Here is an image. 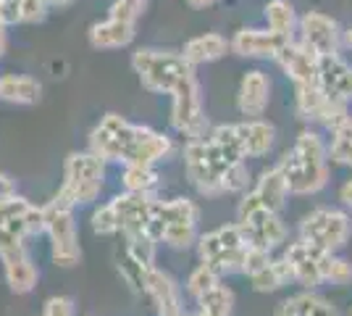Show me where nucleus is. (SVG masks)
I'll return each mask as SVG.
<instances>
[{
	"instance_id": "obj_1",
	"label": "nucleus",
	"mask_w": 352,
	"mask_h": 316,
	"mask_svg": "<svg viewBox=\"0 0 352 316\" xmlns=\"http://www.w3.org/2000/svg\"><path fill=\"white\" fill-rule=\"evenodd\" d=\"M329 148L316 132H302L294 148L279 161V171L287 180V187L294 196H310L326 187L329 182Z\"/></svg>"
},
{
	"instance_id": "obj_2",
	"label": "nucleus",
	"mask_w": 352,
	"mask_h": 316,
	"mask_svg": "<svg viewBox=\"0 0 352 316\" xmlns=\"http://www.w3.org/2000/svg\"><path fill=\"white\" fill-rule=\"evenodd\" d=\"M134 72L140 74L142 85L150 92H166L174 95V90L195 74V66L184 61L182 53H168V50H137L132 56Z\"/></svg>"
},
{
	"instance_id": "obj_3",
	"label": "nucleus",
	"mask_w": 352,
	"mask_h": 316,
	"mask_svg": "<svg viewBox=\"0 0 352 316\" xmlns=\"http://www.w3.org/2000/svg\"><path fill=\"white\" fill-rule=\"evenodd\" d=\"M234 164H239V161L226 158L210 140H190V145L184 148L187 177L203 196H221L223 193V177Z\"/></svg>"
},
{
	"instance_id": "obj_4",
	"label": "nucleus",
	"mask_w": 352,
	"mask_h": 316,
	"mask_svg": "<svg viewBox=\"0 0 352 316\" xmlns=\"http://www.w3.org/2000/svg\"><path fill=\"white\" fill-rule=\"evenodd\" d=\"M100 187H103V158H98L95 153H72L66 161V182L53 200H58L66 209L85 206L98 198Z\"/></svg>"
},
{
	"instance_id": "obj_5",
	"label": "nucleus",
	"mask_w": 352,
	"mask_h": 316,
	"mask_svg": "<svg viewBox=\"0 0 352 316\" xmlns=\"http://www.w3.org/2000/svg\"><path fill=\"white\" fill-rule=\"evenodd\" d=\"M142 129L145 127L129 124L118 114H108L89 135V153H95L103 161H124V164H129L137 145H140Z\"/></svg>"
},
{
	"instance_id": "obj_6",
	"label": "nucleus",
	"mask_w": 352,
	"mask_h": 316,
	"mask_svg": "<svg viewBox=\"0 0 352 316\" xmlns=\"http://www.w3.org/2000/svg\"><path fill=\"white\" fill-rule=\"evenodd\" d=\"M45 232V209L32 206L27 198L14 196L0 209V253L24 248L27 235Z\"/></svg>"
},
{
	"instance_id": "obj_7",
	"label": "nucleus",
	"mask_w": 352,
	"mask_h": 316,
	"mask_svg": "<svg viewBox=\"0 0 352 316\" xmlns=\"http://www.w3.org/2000/svg\"><path fill=\"white\" fill-rule=\"evenodd\" d=\"M352 235V219L337 209H316L302 219V240L334 253L344 248Z\"/></svg>"
},
{
	"instance_id": "obj_8",
	"label": "nucleus",
	"mask_w": 352,
	"mask_h": 316,
	"mask_svg": "<svg viewBox=\"0 0 352 316\" xmlns=\"http://www.w3.org/2000/svg\"><path fill=\"white\" fill-rule=\"evenodd\" d=\"M45 232L50 235V242H53V261L63 269L76 266L82 251L76 242V222H74L72 209L60 206L58 200H50L45 206Z\"/></svg>"
},
{
	"instance_id": "obj_9",
	"label": "nucleus",
	"mask_w": 352,
	"mask_h": 316,
	"mask_svg": "<svg viewBox=\"0 0 352 316\" xmlns=\"http://www.w3.org/2000/svg\"><path fill=\"white\" fill-rule=\"evenodd\" d=\"M171 124L176 132L187 135L190 140H200L206 135V108H203V95H200V85L197 76H187L179 87L174 90V108H171Z\"/></svg>"
},
{
	"instance_id": "obj_10",
	"label": "nucleus",
	"mask_w": 352,
	"mask_h": 316,
	"mask_svg": "<svg viewBox=\"0 0 352 316\" xmlns=\"http://www.w3.org/2000/svg\"><path fill=\"white\" fill-rule=\"evenodd\" d=\"M287 196H289L287 180H284V174L279 171V166H274V169H268L263 177L258 180L255 190L245 196V200L239 203L236 213H239V219L258 209H268L274 211V213H279L284 209V203H287Z\"/></svg>"
},
{
	"instance_id": "obj_11",
	"label": "nucleus",
	"mask_w": 352,
	"mask_h": 316,
	"mask_svg": "<svg viewBox=\"0 0 352 316\" xmlns=\"http://www.w3.org/2000/svg\"><path fill=\"white\" fill-rule=\"evenodd\" d=\"M284 258H287V264L292 269L294 282H300L308 290L323 285V264L329 258V251H321V248L310 245L308 240H300L287 248Z\"/></svg>"
},
{
	"instance_id": "obj_12",
	"label": "nucleus",
	"mask_w": 352,
	"mask_h": 316,
	"mask_svg": "<svg viewBox=\"0 0 352 316\" xmlns=\"http://www.w3.org/2000/svg\"><path fill=\"white\" fill-rule=\"evenodd\" d=\"M239 227L245 232V240L250 245H255V248H263V251L276 248L287 238V227L281 224L279 213H274L268 209H258L248 213V216H242Z\"/></svg>"
},
{
	"instance_id": "obj_13",
	"label": "nucleus",
	"mask_w": 352,
	"mask_h": 316,
	"mask_svg": "<svg viewBox=\"0 0 352 316\" xmlns=\"http://www.w3.org/2000/svg\"><path fill=\"white\" fill-rule=\"evenodd\" d=\"M111 206L116 211L121 232L126 238H132V235H145L155 200L150 198V193H124V196L113 198Z\"/></svg>"
},
{
	"instance_id": "obj_14",
	"label": "nucleus",
	"mask_w": 352,
	"mask_h": 316,
	"mask_svg": "<svg viewBox=\"0 0 352 316\" xmlns=\"http://www.w3.org/2000/svg\"><path fill=\"white\" fill-rule=\"evenodd\" d=\"M279 66L287 72V76H292L294 85H316L318 82V63L321 56L305 43H287L279 50Z\"/></svg>"
},
{
	"instance_id": "obj_15",
	"label": "nucleus",
	"mask_w": 352,
	"mask_h": 316,
	"mask_svg": "<svg viewBox=\"0 0 352 316\" xmlns=\"http://www.w3.org/2000/svg\"><path fill=\"white\" fill-rule=\"evenodd\" d=\"M318 85L329 98L352 101V66L339 53H326L318 63Z\"/></svg>"
},
{
	"instance_id": "obj_16",
	"label": "nucleus",
	"mask_w": 352,
	"mask_h": 316,
	"mask_svg": "<svg viewBox=\"0 0 352 316\" xmlns=\"http://www.w3.org/2000/svg\"><path fill=\"white\" fill-rule=\"evenodd\" d=\"M289 40L271 30H239L229 43L236 56L245 59H276Z\"/></svg>"
},
{
	"instance_id": "obj_17",
	"label": "nucleus",
	"mask_w": 352,
	"mask_h": 316,
	"mask_svg": "<svg viewBox=\"0 0 352 316\" xmlns=\"http://www.w3.org/2000/svg\"><path fill=\"white\" fill-rule=\"evenodd\" d=\"M300 32H302V43L313 48L318 56L337 53L339 27L331 16L318 14V11H308L300 19Z\"/></svg>"
},
{
	"instance_id": "obj_18",
	"label": "nucleus",
	"mask_w": 352,
	"mask_h": 316,
	"mask_svg": "<svg viewBox=\"0 0 352 316\" xmlns=\"http://www.w3.org/2000/svg\"><path fill=\"white\" fill-rule=\"evenodd\" d=\"M200 248V258L203 264H208L210 269H216L219 274H232V271H242V261L248 253L250 245L245 248H232V245H223L219 238V232H208L197 242Z\"/></svg>"
},
{
	"instance_id": "obj_19",
	"label": "nucleus",
	"mask_w": 352,
	"mask_h": 316,
	"mask_svg": "<svg viewBox=\"0 0 352 316\" xmlns=\"http://www.w3.org/2000/svg\"><path fill=\"white\" fill-rule=\"evenodd\" d=\"M3 258V269H6V280H8V287L24 295L30 293L32 287L37 285V266L32 264L27 248H16V251H8V253H0Z\"/></svg>"
},
{
	"instance_id": "obj_20",
	"label": "nucleus",
	"mask_w": 352,
	"mask_h": 316,
	"mask_svg": "<svg viewBox=\"0 0 352 316\" xmlns=\"http://www.w3.org/2000/svg\"><path fill=\"white\" fill-rule=\"evenodd\" d=\"M271 98V82L263 72H248L239 82V111L250 116V119H258L263 116L265 105Z\"/></svg>"
},
{
	"instance_id": "obj_21",
	"label": "nucleus",
	"mask_w": 352,
	"mask_h": 316,
	"mask_svg": "<svg viewBox=\"0 0 352 316\" xmlns=\"http://www.w3.org/2000/svg\"><path fill=\"white\" fill-rule=\"evenodd\" d=\"M147 295L158 306V316H187L179 301V287L171 280V274L161 269H153L147 277Z\"/></svg>"
},
{
	"instance_id": "obj_22",
	"label": "nucleus",
	"mask_w": 352,
	"mask_h": 316,
	"mask_svg": "<svg viewBox=\"0 0 352 316\" xmlns=\"http://www.w3.org/2000/svg\"><path fill=\"white\" fill-rule=\"evenodd\" d=\"M43 85L24 74H3L0 76V101L16 105H32L40 101Z\"/></svg>"
},
{
	"instance_id": "obj_23",
	"label": "nucleus",
	"mask_w": 352,
	"mask_h": 316,
	"mask_svg": "<svg viewBox=\"0 0 352 316\" xmlns=\"http://www.w3.org/2000/svg\"><path fill=\"white\" fill-rule=\"evenodd\" d=\"M229 48L232 45H229L221 34L208 32V34H200V37H192L190 43L184 45V50H182V56H184L187 63L197 66V63H210V61L223 59Z\"/></svg>"
},
{
	"instance_id": "obj_24",
	"label": "nucleus",
	"mask_w": 352,
	"mask_h": 316,
	"mask_svg": "<svg viewBox=\"0 0 352 316\" xmlns=\"http://www.w3.org/2000/svg\"><path fill=\"white\" fill-rule=\"evenodd\" d=\"M134 40V24H124L118 19H108L100 21L89 30V43L92 48L100 50H111V48H124Z\"/></svg>"
},
{
	"instance_id": "obj_25",
	"label": "nucleus",
	"mask_w": 352,
	"mask_h": 316,
	"mask_svg": "<svg viewBox=\"0 0 352 316\" xmlns=\"http://www.w3.org/2000/svg\"><path fill=\"white\" fill-rule=\"evenodd\" d=\"M274 316H339V314L329 301H323V298L313 295V293H302V295H294L289 301L279 303Z\"/></svg>"
},
{
	"instance_id": "obj_26",
	"label": "nucleus",
	"mask_w": 352,
	"mask_h": 316,
	"mask_svg": "<svg viewBox=\"0 0 352 316\" xmlns=\"http://www.w3.org/2000/svg\"><path fill=\"white\" fill-rule=\"evenodd\" d=\"M210 143L219 148L226 158L232 161H245L248 158V145H245V127L242 124H221L210 132Z\"/></svg>"
},
{
	"instance_id": "obj_27",
	"label": "nucleus",
	"mask_w": 352,
	"mask_h": 316,
	"mask_svg": "<svg viewBox=\"0 0 352 316\" xmlns=\"http://www.w3.org/2000/svg\"><path fill=\"white\" fill-rule=\"evenodd\" d=\"M250 280H252V287L258 293H271V290H279L287 282H292L294 277L289 264H287V258H276V261H268L261 271H255Z\"/></svg>"
},
{
	"instance_id": "obj_28",
	"label": "nucleus",
	"mask_w": 352,
	"mask_h": 316,
	"mask_svg": "<svg viewBox=\"0 0 352 316\" xmlns=\"http://www.w3.org/2000/svg\"><path fill=\"white\" fill-rule=\"evenodd\" d=\"M245 127V145H248V156L250 158H258V156H265V153L274 148V137H276V129L274 124L261 119H252Z\"/></svg>"
},
{
	"instance_id": "obj_29",
	"label": "nucleus",
	"mask_w": 352,
	"mask_h": 316,
	"mask_svg": "<svg viewBox=\"0 0 352 316\" xmlns=\"http://www.w3.org/2000/svg\"><path fill=\"white\" fill-rule=\"evenodd\" d=\"M265 21H268V30L292 40L294 24H297V16H294V6L289 0H271L265 6Z\"/></svg>"
},
{
	"instance_id": "obj_30",
	"label": "nucleus",
	"mask_w": 352,
	"mask_h": 316,
	"mask_svg": "<svg viewBox=\"0 0 352 316\" xmlns=\"http://www.w3.org/2000/svg\"><path fill=\"white\" fill-rule=\"evenodd\" d=\"M197 303H200L197 316H232L234 293L226 285H216L213 290H208L206 295H200Z\"/></svg>"
},
{
	"instance_id": "obj_31",
	"label": "nucleus",
	"mask_w": 352,
	"mask_h": 316,
	"mask_svg": "<svg viewBox=\"0 0 352 316\" xmlns=\"http://www.w3.org/2000/svg\"><path fill=\"white\" fill-rule=\"evenodd\" d=\"M118 261V271H121V277L126 280V285L132 287V290H137V293H145L147 290V277H150V266H145L142 261H137V258L129 253V248L124 245V251L116 256Z\"/></svg>"
},
{
	"instance_id": "obj_32",
	"label": "nucleus",
	"mask_w": 352,
	"mask_h": 316,
	"mask_svg": "<svg viewBox=\"0 0 352 316\" xmlns=\"http://www.w3.org/2000/svg\"><path fill=\"white\" fill-rule=\"evenodd\" d=\"M326 148H329V158L331 161L352 169V119L339 124L337 129H331V143Z\"/></svg>"
},
{
	"instance_id": "obj_33",
	"label": "nucleus",
	"mask_w": 352,
	"mask_h": 316,
	"mask_svg": "<svg viewBox=\"0 0 352 316\" xmlns=\"http://www.w3.org/2000/svg\"><path fill=\"white\" fill-rule=\"evenodd\" d=\"M326 92L321 90V85H297V111L302 119H318L323 103H326Z\"/></svg>"
},
{
	"instance_id": "obj_34",
	"label": "nucleus",
	"mask_w": 352,
	"mask_h": 316,
	"mask_svg": "<svg viewBox=\"0 0 352 316\" xmlns=\"http://www.w3.org/2000/svg\"><path fill=\"white\" fill-rule=\"evenodd\" d=\"M155 185H158V174L150 166L126 164V171H124V187H126V193H150Z\"/></svg>"
},
{
	"instance_id": "obj_35",
	"label": "nucleus",
	"mask_w": 352,
	"mask_h": 316,
	"mask_svg": "<svg viewBox=\"0 0 352 316\" xmlns=\"http://www.w3.org/2000/svg\"><path fill=\"white\" fill-rule=\"evenodd\" d=\"M195 224L197 222H176V224H168L163 229L161 242H168L171 248H187L197 238V227Z\"/></svg>"
},
{
	"instance_id": "obj_36",
	"label": "nucleus",
	"mask_w": 352,
	"mask_h": 316,
	"mask_svg": "<svg viewBox=\"0 0 352 316\" xmlns=\"http://www.w3.org/2000/svg\"><path fill=\"white\" fill-rule=\"evenodd\" d=\"M216 285H219V271L210 269L208 264H200V266L190 274V280H187V290H190L195 298L206 295L208 290H213Z\"/></svg>"
},
{
	"instance_id": "obj_37",
	"label": "nucleus",
	"mask_w": 352,
	"mask_h": 316,
	"mask_svg": "<svg viewBox=\"0 0 352 316\" xmlns=\"http://www.w3.org/2000/svg\"><path fill=\"white\" fill-rule=\"evenodd\" d=\"M323 282H331V285H350L352 264L344 261V258H337L334 253H329L326 264H323Z\"/></svg>"
},
{
	"instance_id": "obj_38",
	"label": "nucleus",
	"mask_w": 352,
	"mask_h": 316,
	"mask_svg": "<svg viewBox=\"0 0 352 316\" xmlns=\"http://www.w3.org/2000/svg\"><path fill=\"white\" fill-rule=\"evenodd\" d=\"M347 119H350V116H347V103H344V101H337V98H326L321 114H318V121H321L323 127L337 129L339 124H344Z\"/></svg>"
},
{
	"instance_id": "obj_39",
	"label": "nucleus",
	"mask_w": 352,
	"mask_h": 316,
	"mask_svg": "<svg viewBox=\"0 0 352 316\" xmlns=\"http://www.w3.org/2000/svg\"><path fill=\"white\" fill-rule=\"evenodd\" d=\"M92 229H95L98 235H116V232H121L118 216L111 203H108V206H100V209L92 213Z\"/></svg>"
},
{
	"instance_id": "obj_40",
	"label": "nucleus",
	"mask_w": 352,
	"mask_h": 316,
	"mask_svg": "<svg viewBox=\"0 0 352 316\" xmlns=\"http://www.w3.org/2000/svg\"><path fill=\"white\" fill-rule=\"evenodd\" d=\"M145 11V0H113L111 6V19H118L124 24H134Z\"/></svg>"
},
{
	"instance_id": "obj_41",
	"label": "nucleus",
	"mask_w": 352,
	"mask_h": 316,
	"mask_svg": "<svg viewBox=\"0 0 352 316\" xmlns=\"http://www.w3.org/2000/svg\"><path fill=\"white\" fill-rule=\"evenodd\" d=\"M248 180H250V171L245 161H239L234 164L229 171H226V177H223V193H239V190H245L248 187Z\"/></svg>"
},
{
	"instance_id": "obj_42",
	"label": "nucleus",
	"mask_w": 352,
	"mask_h": 316,
	"mask_svg": "<svg viewBox=\"0 0 352 316\" xmlns=\"http://www.w3.org/2000/svg\"><path fill=\"white\" fill-rule=\"evenodd\" d=\"M271 258H268V251H263V248H255V245H250L248 253H245V261H242V271L245 274H255V271H261L268 264Z\"/></svg>"
},
{
	"instance_id": "obj_43",
	"label": "nucleus",
	"mask_w": 352,
	"mask_h": 316,
	"mask_svg": "<svg viewBox=\"0 0 352 316\" xmlns=\"http://www.w3.org/2000/svg\"><path fill=\"white\" fill-rule=\"evenodd\" d=\"M47 14V0H21V19L24 24H34V21H43Z\"/></svg>"
},
{
	"instance_id": "obj_44",
	"label": "nucleus",
	"mask_w": 352,
	"mask_h": 316,
	"mask_svg": "<svg viewBox=\"0 0 352 316\" xmlns=\"http://www.w3.org/2000/svg\"><path fill=\"white\" fill-rule=\"evenodd\" d=\"M43 316H74V303L66 295H56L45 303V314Z\"/></svg>"
},
{
	"instance_id": "obj_45",
	"label": "nucleus",
	"mask_w": 352,
	"mask_h": 316,
	"mask_svg": "<svg viewBox=\"0 0 352 316\" xmlns=\"http://www.w3.org/2000/svg\"><path fill=\"white\" fill-rule=\"evenodd\" d=\"M0 11L6 24H16L21 19V0H0Z\"/></svg>"
},
{
	"instance_id": "obj_46",
	"label": "nucleus",
	"mask_w": 352,
	"mask_h": 316,
	"mask_svg": "<svg viewBox=\"0 0 352 316\" xmlns=\"http://www.w3.org/2000/svg\"><path fill=\"white\" fill-rule=\"evenodd\" d=\"M14 196H16L14 180H11L8 174H0V209H3V206H6Z\"/></svg>"
},
{
	"instance_id": "obj_47",
	"label": "nucleus",
	"mask_w": 352,
	"mask_h": 316,
	"mask_svg": "<svg viewBox=\"0 0 352 316\" xmlns=\"http://www.w3.org/2000/svg\"><path fill=\"white\" fill-rule=\"evenodd\" d=\"M339 200H342L347 209H352V180H347L339 187Z\"/></svg>"
},
{
	"instance_id": "obj_48",
	"label": "nucleus",
	"mask_w": 352,
	"mask_h": 316,
	"mask_svg": "<svg viewBox=\"0 0 352 316\" xmlns=\"http://www.w3.org/2000/svg\"><path fill=\"white\" fill-rule=\"evenodd\" d=\"M6 53V19H3V11H0V56Z\"/></svg>"
},
{
	"instance_id": "obj_49",
	"label": "nucleus",
	"mask_w": 352,
	"mask_h": 316,
	"mask_svg": "<svg viewBox=\"0 0 352 316\" xmlns=\"http://www.w3.org/2000/svg\"><path fill=\"white\" fill-rule=\"evenodd\" d=\"M192 8H206V6H213L216 0H187Z\"/></svg>"
},
{
	"instance_id": "obj_50",
	"label": "nucleus",
	"mask_w": 352,
	"mask_h": 316,
	"mask_svg": "<svg viewBox=\"0 0 352 316\" xmlns=\"http://www.w3.org/2000/svg\"><path fill=\"white\" fill-rule=\"evenodd\" d=\"M344 43L352 48V30H347V34H344Z\"/></svg>"
},
{
	"instance_id": "obj_51",
	"label": "nucleus",
	"mask_w": 352,
	"mask_h": 316,
	"mask_svg": "<svg viewBox=\"0 0 352 316\" xmlns=\"http://www.w3.org/2000/svg\"><path fill=\"white\" fill-rule=\"evenodd\" d=\"M47 3H66V0H47Z\"/></svg>"
}]
</instances>
